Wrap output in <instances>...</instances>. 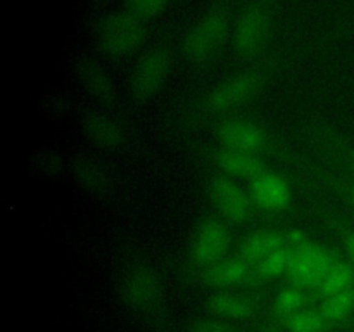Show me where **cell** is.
<instances>
[{
	"instance_id": "cell-1",
	"label": "cell",
	"mask_w": 354,
	"mask_h": 332,
	"mask_svg": "<svg viewBox=\"0 0 354 332\" xmlns=\"http://www.w3.org/2000/svg\"><path fill=\"white\" fill-rule=\"evenodd\" d=\"M145 19L127 10H116L104 17L97 28L100 48L114 59L133 54L145 40Z\"/></svg>"
},
{
	"instance_id": "cell-2",
	"label": "cell",
	"mask_w": 354,
	"mask_h": 332,
	"mask_svg": "<svg viewBox=\"0 0 354 332\" xmlns=\"http://www.w3.org/2000/svg\"><path fill=\"white\" fill-rule=\"evenodd\" d=\"M230 16L216 7L204 14L183 38V54L192 62H206L223 47L230 35Z\"/></svg>"
},
{
	"instance_id": "cell-3",
	"label": "cell",
	"mask_w": 354,
	"mask_h": 332,
	"mask_svg": "<svg viewBox=\"0 0 354 332\" xmlns=\"http://www.w3.org/2000/svg\"><path fill=\"white\" fill-rule=\"evenodd\" d=\"M334 263L324 246L304 242L292 248V261L287 273L297 287H318Z\"/></svg>"
},
{
	"instance_id": "cell-4",
	"label": "cell",
	"mask_w": 354,
	"mask_h": 332,
	"mask_svg": "<svg viewBox=\"0 0 354 332\" xmlns=\"http://www.w3.org/2000/svg\"><path fill=\"white\" fill-rule=\"evenodd\" d=\"M270 31V14L263 3H251L239 14L232 28L234 48L241 55H254L261 50Z\"/></svg>"
},
{
	"instance_id": "cell-5",
	"label": "cell",
	"mask_w": 354,
	"mask_h": 332,
	"mask_svg": "<svg viewBox=\"0 0 354 332\" xmlns=\"http://www.w3.org/2000/svg\"><path fill=\"white\" fill-rule=\"evenodd\" d=\"M171 66V55L168 48L156 47L149 50L135 66L131 75V92L137 100H147L156 95L165 83Z\"/></svg>"
},
{
	"instance_id": "cell-6",
	"label": "cell",
	"mask_w": 354,
	"mask_h": 332,
	"mask_svg": "<svg viewBox=\"0 0 354 332\" xmlns=\"http://www.w3.org/2000/svg\"><path fill=\"white\" fill-rule=\"evenodd\" d=\"M259 85H261V76L258 73H239V75L221 82L214 90H211L204 106L211 113L234 109V107L248 102L258 92Z\"/></svg>"
},
{
	"instance_id": "cell-7",
	"label": "cell",
	"mask_w": 354,
	"mask_h": 332,
	"mask_svg": "<svg viewBox=\"0 0 354 332\" xmlns=\"http://www.w3.org/2000/svg\"><path fill=\"white\" fill-rule=\"evenodd\" d=\"M121 297L135 311H149L161 297V284L149 266H137L127 273L121 284Z\"/></svg>"
},
{
	"instance_id": "cell-8",
	"label": "cell",
	"mask_w": 354,
	"mask_h": 332,
	"mask_svg": "<svg viewBox=\"0 0 354 332\" xmlns=\"http://www.w3.org/2000/svg\"><path fill=\"white\" fill-rule=\"evenodd\" d=\"M230 246V234L220 220L204 221L192 241V259L199 266H211L220 261Z\"/></svg>"
},
{
	"instance_id": "cell-9",
	"label": "cell",
	"mask_w": 354,
	"mask_h": 332,
	"mask_svg": "<svg viewBox=\"0 0 354 332\" xmlns=\"http://www.w3.org/2000/svg\"><path fill=\"white\" fill-rule=\"evenodd\" d=\"M211 197L214 204L228 220L242 223L251 213V199L248 194L227 176H216L211 182Z\"/></svg>"
},
{
	"instance_id": "cell-10",
	"label": "cell",
	"mask_w": 354,
	"mask_h": 332,
	"mask_svg": "<svg viewBox=\"0 0 354 332\" xmlns=\"http://www.w3.org/2000/svg\"><path fill=\"white\" fill-rule=\"evenodd\" d=\"M218 138L227 149L254 152L266 142V135L256 123L248 120H227L218 128Z\"/></svg>"
},
{
	"instance_id": "cell-11",
	"label": "cell",
	"mask_w": 354,
	"mask_h": 332,
	"mask_svg": "<svg viewBox=\"0 0 354 332\" xmlns=\"http://www.w3.org/2000/svg\"><path fill=\"white\" fill-rule=\"evenodd\" d=\"M251 197L263 210L280 211L289 204L290 189L280 175L263 172L252 180Z\"/></svg>"
},
{
	"instance_id": "cell-12",
	"label": "cell",
	"mask_w": 354,
	"mask_h": 332,
	"mask_svg": "<svg viewBox=\"0 0 354 332\" xmlns=\"http://www.w3.org/2000/svg\"><path fill=\"white\" fill-rule=\"evenodd\" d=\"M76 78L80 85L86 90L92 97L100 102H113L114 100V85L106 69L97 61L90 57H83L75 66Z\"/></svg>"
},
{
	"instance_id": "cell-13",
	"label": "cell",
	"mask_w": 354,
	"mask_h": 332,
	"mask_svg": "<svg viewBox=\"0 0 354 332\" xmlns=\"http://www.w3.org/2000/svg\"><path fill=\"white\" fill-rule=\"evenodd\" d=\"M82 127L90 142L104 149H114L124 140V130L116 118L104 113H88Z\"/></svg>"
},
{
	"instance_id": "cell-14",
	"label": "cell",
	"mask_w": 354,
	"mask_h": 332,
	"mask_svg": "<svg viewBox=\"0 0 354 332\" xmlns=\"http://www.w3.org/2000/svg\"><path fill=\"white\" fill-rule=\"evenodd\" d=\"M207 308L216 317L228 320H245L254 313V303L251 297L239 293H218L209 297Z\"/></svg>"
},
{
	"instance_id": "cell-15",
	"label": "cell",
	"mask_w": 354,
	"mask_h": 332,
	"mask_svg": "<svg viewBox=\"0 0 354 332\" xmlns=\"http://www.w3.org/2000/svg\"><path fill=\"white\" fill-rule=\"evenodd\" d=\"M248 273L249 266L245 259H220L214 265L207 266L206 273H204V280L213 287H232L245 280Z\"/></svg>"
},
{
	"instance_id": "cell-16",
	"label": "cell",
	"mask_w": 354,
	"mask_h": 332,
	"mask_svg": "<svg viewBox=\"0 0 354 332\" xmlns=\"http://www.w3.org/2000/svg\"><path fill=\"white\" fill-rule=\"evenodd\" d=\"M216 163L223 172L237 176H258L263 173V163L252 152L227 149L218 152Z\"/></svg>"
},
{
	"instance_id": "cell-17",
	"label": "cell",
	"mask_w": 354,
	"mask_h": 332,
	"mask_svg": "<svg viewBox=\"0 0 354 332\" xmlns=\"http://www.w3.org/2000/svg\"><path fill=\"white\" fill-rule=\"evenodd\" d=\"M283 246L282 234L275 230H261L256 234L249 235L241 246L242 259L248 263H259L263 258Z\"/></svg>"
},
{
	"instance_id": "cell-18",
	"label": "cell",
	"mask_w": 354,
	"mask_h": 332,
	"mask_svg": "<svg viewBox=\"0 0 354 332\" xmlns=\"http://www.w3.org/2000/svg\"><path fill=\"white\" fill-rule=\"evenodd\" d=\"M73 173H75L76 182L85 187V189L92 190V192H102L109 185L107 169L100 163L93 161V159H76L75 165H73Z\"/></svg>"
},
{
	"instance_id": "cell-19",
	"label": "cell",
	"mask_w": 354,
	"mask_h": 332,
	"mask_svg": "<svg viewBox=\"0 0 354 332\" xmlns=\"http://www.w3.org/2000/svg\"><path fill=\"white\" fill-rule=\"evenodd\" d=\"M354 282V268L349 263L344 261H335L324 277L320 284H318V293L324 297L337 294L341 290L349 289L353 287Z\"/></svg>"
},
{
	"instance_id": "cell-20",
	"label": "cell",
	"mask_w": 354,
	"mask_h": 332,
	"mask_svg": "<svg viewBox=\"0 0 354 332\" xmlns=\"http://www.w3.org/2000/svg\"><path fill=\"white\" fill-rule=\"evenodd\" d=\"M353 308H354V289L353 287H349V289L341 290V293L325 297L320 313L324 315V318L327 322H341L351 313Z\"/></svg>"
},
{
	"instance_id": "cell-21",
	"label": "cell",
	"mask_w": 354,
	"mask_h": 332,
	"mask_svg": "<svg viewBox=\"0 0 354 332\" xmlns=\"http://www.w3.org/2000/svg\"><path fill=\"white\" fill-rule=\"evenodd\" d=\"M290 261H292V248L280 246L279 249L270 252L266 258H263L258 263V272L261 277L273 279V277H279L282 273L289 272Z\"/></svg>"
},
{
	"instance_id": "cell-22",
	"label": "cell",
	"mask_w": 354,
	"mask_h": 332,
	"mask_svg": "<svg viewBox=\"0 0 354 332\" xmlns=\"http://www.w3.org/2000/svg\"><path fill=\"white\" fill-rule=\"evenodd\" d=\"M324 315L313 310H299L289 315L287 327L290 332H322L325 327Z\"/></svg>"
},
{
	"instance_id": "cell-23",
	"label": "cell",
	"mask_w": 354,
	"mask_h": 332,
	"mask_svg": "<svg viewBox=\"0 0 354 332\" xmlns=\"http://www.w3.org/2000/svg\"><path fill=\"white\" fill-rule=\"evenodd\" d=\"M31 168L45 178H57L64 172V163L57 154L48 151H40L31 159Z\"/></svg>"
},
{
	"instance_id": "cell-24",
	"label": "cell",
	"mask_w": 354,
	"mask_h": 332,
	"mask_svg": "<svg viewBox=\"0 0 354 332\" xmlns=\"http://www.w3.org/2000/svg\"><path fill=\"white\" fill-rule=\"evenodd\" d=\"M304 296L301 293L299 287H286L279 293L275 299V308L283 315H292L296 311H299V308L303 306Z\"/></svg>"
},
{
	"instance_id": "cell-25",
	"label": "cell",
	"mask_w": 354,
	"mask_h": 332,
	"mask_svg": "<svg viewBox=\"0 0 354 332\" xmlns=\"http://www.w3.org/2000/svg\"><path fill=\"white\" fill-rule=\"evenodd\" d=\"M169 0H127L128 9L142 19H151L162 12Z\"/></svg>"
},
{
	"instance_id": "cell-26",
	"label": "cell",
	"mask_w": 354,
	"mask_h": 332,
	"mask_svg": "<svg viewBox=\"0 0 354 332\" xmlns=\"http://www.w3.org/2000/svg\"><path fill=\"white\" fill-rule=\"evenodd\" d=\"M189 332H234L223 318H199L190 325Z\"/></svg>"
},
{
	"instance_id": "cell-27",
	"label": "cell",
	"mask_w": 354,
	"mask_h": 332,
	"mask_svg": "<svg viewBox=\"0 0 354 332\" xmlns=\"http://www.w3.org/2000/svg\"><path fill=\"white\" fill-rule=\"evenodd\" d=\"M48 102L50 104H47V106H45V109L52 111L54 114L64 113L66 111V100L62 99V97H50V99H48Z\"/></svg>"
},
{
	"instance_id": "cell-28",
	"label": "cell",
	"mask_w": 354,
	"mask_h": 332,
	"mask_svg": "<svg viewBox=\"0 0 354 332\" xmlns=\"http://www.w3.org/2000/svg\"><path fill=\"white\" fill-rule=\"evenodd\" d=\"M287 241L290 242V246H292V248H297V246L308 242L306 241V234H304V232H301V230H290L289 235H287Z\"/></svg>"
},
{
	"instance_id": "cell-29",
	"label": "cell",
	"mask_w": 354,
	"mask_h": 332,
	"mask_svg": "<svg viewBox=\"0 0 354 332\" xmlns=\"http://www.w3.org/2000/svg\"><path fill=\"white\" fill-rule=\"evenodd\" d=\"M346 249H348L349 256H351V259L354 261V232H351V234L346 235Z\"/></svg>"
},
{
	"instance_id": "cell-30",
	"label": "cell",
	"mask_w": 354,
	"mask_h": 332,
	"mask_svg": "<svg viewBox=\"0 0 354 332\" xmlns=\"http://www.w3.org/2000/svg\"><path fill=\"white\" fill-rule=\"evenodd\" d=\"M351 169L354 172V154L351 156Z\"/></svg>"
},
{
	"instance_id": "cell-31",
	"label": "cell",
	"mask_w": 354,
	"mask_h": 332,
	"mask_svg": "<svg viewBox=\"0 0 354 332\" xmlns=\"http://www.w3.org/2000/svg\"><path fill=\"white\" fill-rule=\"evenodd\" d=\"M351 199H353V204H354V187L351 189Z\"/></svg>"
},
{
	"instance_id": "cell-32",
	"label": "cell",
	"mask_w": 354,
	"mask_h": 332,
	"mask_svg": "<svg viewBox=\"0 0 354 332\" xmlns=\"http://www.w3.org/2000/svg\"><path fill=\"white\" fill-rule=\"evenodd\" d=\"M272 332H273V331H272Z\"/></svg>"
}]
</instances>
